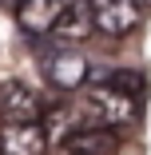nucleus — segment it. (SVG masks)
<instances>
[{
	"label": "nucleus",
	"mask_w": 151,
	"mask_h": 155,
	"mask_svg": "<svg viewBox=\"0 0 151 155\" xmlns=\"http://www.w3.org/2000/svg\"><path fill=\"white\" fill-rule=\"evenodd\" d=\"M87 8H92V24H96V32L100 36H131L139 20H143V8L131 4V0H87Z\"/></svg>",
	"instance_id": "obj_1"
},
{
	"label": "nucleus",
	"mask_w": 151,
	"mask_h": 155,
	"mask_svg": "<svg viewBox=\"0 0 151 155\" xmlns=\"http://www.w3.org/2000/svg\"><path fill=\"white\" fill-rule=\"evenodd\" d=\"M44 96L28 84H4L0 87V115L4 123H40L44 115Z\"/></svg>",
	"instance_id": "obj_2"
},
{
	"label": "nucleus",
	"mask_w": 151,
	"mask_h": 155,
	"mask_svg": "<svg viewBox=\"0 0 151 155\" xmlns=\"http://www.w3.org/2000/svg\"><path fill=\"white\" fill-rule=\"evenodd\" d=\"M92 107L103 123L119 127V123H131L139 115V96H131V91L115 87V84H96L92 87Z\"/></svg>",
	"instance_id": "obj_3"
},
{
	"label": "nucleus",
	"mask_w": 151,
	"mask_h": 155,
	"mask_svg": "<svg viewBox=\"0 0 151 155\" xmlns=\"http://www.w3.org/2000/svg\"><path fill=\"white\" fill-rule=\"evenodd\" d=\"M119 147V135L111 123H80L60 143V155H111Z\"/></svg>",
	"instance_id": "obj_4"
},
{
	"label": "nucleus",
	"mask_w": 151,
	"mask_h": 155,
	"mask_svg": "<svg viewBox=\"0 0 151 155\" xmlns=\"http://www.w3.org/2000/svg\"><path fill=\"white\" fill-rule=\"evenodd\" d=\"M44 80L60 91H76L87 84V60L76 52V48H60L48 56V64H44Z\"/></svg>",
	"instance_id": "obj_5"
},
{
	"label": "nucleus",
	"mask_w": 151,
	"mask_h": 155,
	"mask_svg": "<svg viewBox=\"0 0 151 155\" xmlns=\"http://www.w3.org/2000/svg\"><path fill=\"white\" fill-rule=\"evenodd\" d=\"M48 131L44 123H4L0 127V155H44Z\"/></svg>",
	"instance_id": "obj_6"
},
{
	"label": "nucleus",
	"mask_w": 151,
	"mask_h": 155,
	"mask_svg": "<svg viewBox=\"0 0 151 155\" xmlns=\"http://www.w3.org/2000/svg\"><path fill=\"white\" fill-rule=\"evenodd\" d=\"M60 12H64V0H20L16 4V28L28 36H48V32H56Z\"/></svg>",
	"instance_id": "obj_7"
},
{
	"label": "nucleus",
	"mask_w": 151,
	"mask_h": 155,
	"mask_svg": "<svg viewBox=\"0 0 151 155\" xmlns=\"http://www.w3.org/2000/svg\"><path fill=\"white\" fill-rule=\"evenodd\" d=\"M92 32H96L92 8H87V4H64V12H60V20H56V36L64 40L68 48H76L80 40H87Z\"/></svg>",
	"instance_id": "obj_8"
},
{
	"label": "nucleus",
	"mask_w": 151,
	"mask_h": 155,
	"mask_svg": "<svg viewBox=\"0 0 151 155\" xmlns=\"http://www.w3.org/2000/svg\"><path fill=\"white\" fill-rule=\"evenodd\" d=\"M40 123H44V131H48V143H64V139L80 127L76 111H72V107H64V104H48V107H44V115H40Z\"/></svg>",
	"instance_id": "obj_9"
},
{
	"label": "nucleus",
	"mask_w": 151,
	"mask_h": 155,
	"mask_svg": "<svg viewBox=\"0 0 151 155\" xmlns=\"http://www.w3.org/2000/svg\"><path fill=\"white\" fill-rule=\"evenodd\" d=\"M107 84H115V87H123V91H131V96H143V76L135 72V68H119V72H111L107 76Z\"/></svg>",
	"instance_id": "obj_10"
},
{
	"label": "nucleus",
	"mask_w": 151,
	"mask_h": 155,
	"mask_svg": "<svg viewBox=\"0 0 151 155\" xmlns=\"http://www.w3.org/2000/svg\"><path fill=\"white\" fill-rule=\"evenodd\" d=\"M131 4H139V8H143V12H147V8H151V0H131Z\"/></svg>",
	"instance_id": "obj_11"
}]
</instances>
